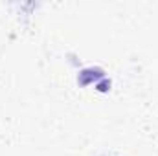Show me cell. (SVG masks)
I'll list each match as a JSON object with an SVG mask.
<instances>
[{
  "label": "cell",
  "instance_id": "1",
  "mask_svg": "<svg viewBox=\"0 0 158 156\" xmlns=\"http://www.w3.org/2000/svg\"><path fill=\"white\" fill-rule=\"evenodd\" d=\"M99 77H103V70L99 68H88V70H83L79 74V84H88L90 81H98Z\"/></svg>",
  "mask_w": 158,
  "mask_h": 156
}]
</instances>
